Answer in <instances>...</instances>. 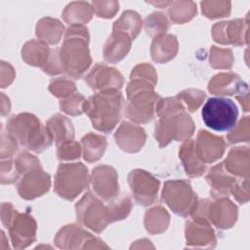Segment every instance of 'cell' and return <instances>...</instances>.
I'll return each mask as SVG.
<instances>
[{
	"label": "cell",
	"mask_w": 250,
	"mask_h": 250,
	"mask_svg": "<svg viewBox=\"0 0 250 250\" xmlns=\"http://www.w3.org/2000/svg\"><path fill=\"white\" fill-rule=\"evenodd\" d=\"M156 112L160 116V120L155 124V138L161 147L173 139L186 140L192 135L193 122L177 99L160 100Z\"/></svg>",
	"instance_id": "6da1fadb"
},
{
	"label": "cell",
	"mask_w": 250,
	"mask_h": 250,
	"mask_svg": "<svg viewBox=\"0 0 250 250\" xmlns=\"http://www.w3.org/2000/svg\"><path fill=\"white\" fill-rule=\"evenodd\" d=\"M122 104L121 93L117 89H109L90 97L85 102L83 109L97 130L107 133L120 120Z\"/></svg>",
	"instance_id": "7a4b0ae2"
},
{
	"label": "cell",
	"mask_w": 250,
	"mask_h": 250,
	"mask_svg": "<svg viewBox=\"0 0 250 250\" xmlns=\"http://www.w3.org/2000/svg\"><path fill=\"white\" fill-rule=\"evenodd\" d=\"M88 39V30L81 24H73L66 30L61 58L64 71L74 78H79L91 62Z\"/></svg>",
	"instance_id": "3957f363"
},
{
	"label": "cell",
	"mask_w": 250,
	"mask_h": 250,
	"mask_svg": "<svg viewBox=\"0 0 250 250\" xmlns=\"http://www.w3.org/2000/svg\"><path fill=\"white\" fill-rule=\"evenodd\" d=\"M7 130L16 141L35 152L46 149L53 141L47 129L42 127L37 117L28 113L13 116L7 123Z\"/></svg>",
	"instance_id": "277c9868"
},
{
	"label": "cell",
	"mask_w": 250,
	"mask_h": 250,
	"mask_svg": "<svg viewBox=\"0 0 250 250\" xmlns=\"http://www.w3.org/2000/svg\"><path fill=\"white\" fill-rule=\"evenodd\" d=\"M202 120L210 129L227 132L234 128L238 117V109L233 101L227 98H209L201 110Z\"/></svg>",
	"instance_id": "5b68a950"
},
{
	"label": "cell",
	"mask_w": 250,
	"mask_h": 250,
	"mask_svg": "<svg viewBox=\"0 0 250 250\" xmlns=\"http://www.w3.org/2000/svg\"><path fill=\"white\" fill-rule=\"evenodd\" d=\"M88 186V170L82 163L61 164L55 178L56 192L67 199H74Z\"/></svg>",
	"instance_id": "8992f818"
},
{
	"label": "cell",
	"mask_w": 250,
	"mask_h": 250,
	"mask_svg": "<svg viewBox=\"0 0 250 250\" xmlns=\"http://www.w3.org/2000/svg\"><path fill=\"white\" fill-rule=\"evenodd\" d=\"M162 200L174 213L184 217L193 214L198 206L197 196L186 181L167 182L162 191Z\"/></svg>",
	"instance_id": "52a82bcc"
},
{
	"label": "cell",
	"mask_w": 250,
	"mask_h": 250,
	"mask_svg": "<svg viewBox=\"0 0 250 250\" xmlns=\"http://www.w3.org/2000/svg\"><path fill=\"white\" fill-rule=\"evenodd\" d=\"M75 207L77 220L97 232L103 230L109 223L106 206L90 192L86 193Z\"/></svg>",
	"instance_id": "ba28073f"
},
{
	"label": "cell",
	"mask_w": 250,
	"mask_h": 250,
	"mask_svg": "<svg viewBox=\"0 0 250 250\" xmlns=\"http://www.w3.org/2000/svg\"><path fill=\"white\" fill-rule=\"evenodd\" d=\"M129 185L139 204L150 205L156 200L159 187L157 179L143 170H134L129 175Z\"/></svg>",
	"instance_id": "9c48e42d"
},
{
	"label": "cell",
	"mask_w": 250,
	"mask_h": 250,
	"mask_svg": "<svg viewBox=\"0 0 250 250\" xmlns=\"http://www.w3.org/2000/svg\"><path fill=\"white\" fill-rule=\"evenodd\" d=\"M8 223L4 224L9 227L11 230V237L13 239L14 245L16 242H22L23 246L25 247L30 243L26 238L25 234L33 241L35 240V230H36V224L32 217L28 216L27 214H20L17 210H13L12 213H8Z\"/></svg>",
	"instance_id": "30bf717a"
},
{
	"label": "cell",
	"mask_w": 250,
	"mask_h": 250,
	"mask_svg": "<svg viewBox=\"0 0 250 250\" xmlns=\"http://www.w3.org/2000/svg\"><path fill=\"white\" fill-rule=\"evenodd\" d=\"M92 185L96 193L104 200H109L118 193L115 170L108 166H98L93 170Z\"/></svg>",
	"instance_id": "8fae6325"
},
{
	"label": "cell",
	"mask_w": 250,
	"mask_h": 250,
	"mask_svg": "<svg viewBox=\"0 0 250 250\" xmlns=\"http://www.w3.org/2000/svg\"><path fill=\"white\" fill-rule=\"evenodd\" d=\"M85 81L95 90L119 89L123 84L122 75L114 68L96 64L85 78Z\"/></svg>",
	"instance_id": "7c38bea8"
},
{
	"label": "cell",
	"mask_w": 250,
	"mask_h": 250,
	"mask_svg": "<svg viewBox=\"0 0 250 250\" xmlns=\"http://www.w3.org/2000/svg\"><path fill=\"white\" fill-rule=\"evenodd\" d=\"M195 145V152L203 163H210L220 158L226 146L223 138L210 135L204 130L199 131Z\"/></svg>",
	"instance_id": "4fadbf2b"
},
{
	"label": "cell",
	"mask_w": 250,
	"mask_h": 250,
	"mask_svg": "<svg viewBox=\"0 0 250 250\" xmlns=\"http://www.w3.org/2000/svg\"><path fill=\"white\" fill-rule=\"evenodd\" d=\"M203 206L208 211V217L218 229H229L236 221L237 207L226 198H221L212 204L204 203Z\"/></svg>",
	"instance_id": "5bb4252c"
},
{
	"label": "cell",
	"mask_w": 250,
	"mask_h": 250,
	"mask_svg": "<svg viewBox=\"0 0 250 250\" xmlns=\"http://www.w3.org/2000/svg\"><path fill=\"white\" fill-rule=\"evenodd\" d=\"M114 137L119 146L128 152L138 151L144 146L146 141L145 130L128 122H123L121 124Z\"/></svg>",
	"instance_id": "9a60e30c"
},
{
	"label": "cell",
	"mask_w": 250,
	"mask_h": 250,
	"mask_svg": "<svg viewBox=\"0 0 250 250\" xmlns=\"http://www.w3.org/2000/svg\"><path fill=\"white\" fill-rule=\"evenodd\" d=\"M209 91L216 95H234L248 93L247 84L233 73H221L209 83Z\"/></svg>",
	"instance_id": "2e32d148"
},
{
	"label": "cell",
	"mask_w": 250,
	"mask_h": 250,
	"mask_svg": "<svg viewBox=\"0 0 250 250\" xmlns=\"http://www.w3.org/2000/svg\"><path fill=\"white\" fill-rule=\"evenodd\" d=\"M243 26L242 20L219 22L213 27L214 40L222 44H243L241 39L243 36Z\"/></svg>",
	"instance_id": "e0dca14e"
},
{
	"label": "cell",
	"mask_w": 250,
	"mask_h": 250,
	"mask_svg": "<svg viewBox=\"0 0 250 250\" xmlns=\"http://www.w3.org/2000/svg\"><path fill=\"white\" fill-rule=\"evenodd\" d=\"M228 173L224 170V163H220L209 170L206 180L212 186L211 193L214 196L228 195L234 186L235 178L229 176Z\"/></svg>",
	"instance_id": "ac0fdd59"
},
{
	"label": "cell",
	"mask_w": 250,
	"mask_h": 250,
	"mask_svg": "<svg viewBox=\"0 0 250 250\" xmlns=\"http://www.w3.org/2000/svg\"><path fill=\"white\" fill-rule=\"evenodd\" d=\"M130 39L126 33L113 31L112 35L106 41L104 49V60L115 62L123 59L130 49Z\"/></svg>",
	"instance_id": "d6986e66"
},
{
	"label": "cell",
	"mask_w": 250,
	"mask_h": 250,
	"mask_svg": "<svg viewBox=\"0 0 250 250\" xmlns=\"http://www.w3.org/2000/svg\"><path fill=\"white\" fill-rule=\"evenodd\" d=\"M46 129L52 140L55 139L58 146L63 143L72 141L74 137L71 121L61 114L52 116V118L47 123Z\"/></svg>",
	"instance_id": "ffe728a7"
},
{
	"label": "cell",
	"mask_w": 250,
	"mask_h": 250,
	"mask_svg": "<svg viewBox=\"0 0 250 250\" xmlns=\"http://www.w3.org/2000/svg\"><path fill=\"white\" fill-rule=\"evenodd\" d=\"M226 170L233 175L248 178L249 175V150L248 147H235L230 150L226 164Z\"/></svg>",
	"instance_id": "44dd1931"
},
{
	"label": "cell",
	"mask_w": 250,
	"mask_h": 250,
	"mask_svg": "<svg viewBox=\"0 0 250 250\" xmlns=\"http://www.w3.org/2000/svg\"><path fill=\"white\" fill-rule=\"evenodd\" d=\"M180 157L183 160L186 172L188 176L198 177L205 172V164L198 158L192 140L188 141L182 146Z\"/></svg>",
	"instance_id": "7402d4cb"
},
{
	"label": "cell",
	"mask_w": 250,
	"mask_h": 250,
	"mask_svg": "<svg viewBox=\"0 0 250 250\" xmlns=\"http://www.w3.org/2000/svg\"><path fill=\"white\" fill-rule=\"evenodd\" d=\"M31 186L35 187L37 194L38 196H40L44 192L48 191L50 188V176L41 170L39 171V169L32 172H26L25 176L21 179V183L18 186V190L20 194L21 195Z\"/></svg>",
	"instance_id": "603a6c76"
},
{
	"label": "cell",
	"mask_w": 250,
	"mask_h": 250,
	"mask_svg": "<svg viewBox=\"0 0 250 250\" xmlns=\"http://www.w3.org/2000/svg\"><path fill=\"white\" fill-rule=\"evenodd\" d=\"M84 148V159L88 162L99 160L104 154L106 146V139L104 136L90 133L82 138Z\"/></svg>",
	"instance_id": "cb8c5ba5"
},
{
	"label": "cell",
	"mask_w": 250,
	"mask_h": 250,
	"mask_svg": "<svg viewBox=\"0 0 250 250\" xmlns=\"http://www.w3.org/2000/svg\"><path fill=\"white\" fill-rule=\"evenodd\" d=\"M142 26V21L140 16L136 12L126 11L122 14L121 18L114 22L113 31H118L130 35L132 39H134Z\"/></svg>",
	"instance_id": "d4e9b609"
},
{
	"label": "cell",
	"mask_w": 250,
	"mask_h": 250,
	"mask_svg": "<svg viewBox=\"0 0 250 250\" xmlns=\"http://www.w3.org/2000/svg\"><path fill=\"white\" fill-rule=\"evenodd\" d=\"M77 15H81V17L88 21L92 17V10L89 4L84 2H73L66 7L62 16L67 22H72L77 21Z\"/></svg>",
	"instance_id": "484cf974"
},
{
	"label": "cell",
	"mask_w": 250,
	"mask_h": 250,
	"mask_svg": "<svg viewBox=\"0 0 250 250\" xmlns=\"http://www.w3.org/2000/svg\"><path fill=\"white\" fill-rule=\"evenodd\" d=\"M192 2H172L173 6L169 9V15L171 20L176 22L180 14H182L183 22L190 20L193 15L196 13V7L193 4L191 7H188Z\"/></svg>",
	"instance_id": "4316f807"
},
{
	"label": "cell",
	"mask_w": 250,
	"mask_h": 250,
	"mask_svg": "<svg viewBox=\"0 0 250 250\" xmlns=\"http://www.w3.org/2000/svg\"><path fill=\"white\" fill-rule=\"evenodd\" d=\"M85 102L86 101L84 100L83 96H81L79 93H76L69 99L61 101L60 105L62 110H63L64 112L72 115H77L81 114L84 111L83 106Z\"/></svg>",
	"instance_id": "83f0119b"
},
{
	"label": "cell",
	"mask_w": 250,
	"mask_h": 250,
	"mask_svg": "<svg viewBox=\"0 0 250 250\" xmlns=\"http://www.w3.org/2000/svg\"><path fill=\"white\" fill-rule=\"evenodd\" d=\"M178 99L186 101L189 111H194L201 104L205 98V93L199 90H187L178 95Z\"/></svg>",
	"instance_id": "f1b7e54d"
},
{
	"label": "cell",
	"mask_w": 250,
	"mask_h": 250,
	"mask_svg": "<svg viewBox=\"0 0 250 250\" xmlns=\"http://www.w3.org/2000/svg\"><path fill=\"white\" fill-rule=\"evenodd\" d=\"M219 4H220V2H215L216 7H213L211 2H201L202 13H204V15L210 19L228 16L230 12V3L228 2L222 8H220V6L223 4V2H221L220 6H219Z\"/></svg>",
	"instance_id": "f546056e"
},
{
	"label": "cell",
	"mask_w": 250,
	"mask_h": 250,
	"mask_svg": "<svg viewBox=\"0 0 250 250\" xmlns=\"http://www.w3.org/2000/svg\"><path fill=\"white\" fill-rule=\"evenodd\" d=\"M53 95L57 97H65L75 91V84L64 78L53 80L49 87Z\"/></svg>",
	"instance_id": "4dcf8cb0"
},
{
	"label": "cell",
	"mask_w": 250,
	"mask_h": 250,
	"mask_svg": "<svg viewBox=\"0 0 250 250\" xmlns=\"http://www.w3.org/2000/svg\"><path fill=\"white\" fill-rule=\"evenodd\" d=\"M79 154H80V147L77 143L68 141L59 146L58 155H59V159L61 160L73 159V158L79 157Z\"/></svg>",
	"instance_id": "1f68e13d"
},
{
	"label": "cell",
	"mask_w": 250,
	"mask_h": 250,
	"mask_svg": "<svg viewBox=\"0 0 250 250\" xmlns=\"http://www.w3.org/2000/svg\"><path fill=\"white\" fill-rule=\"evenodd\" d=\"M248 116H245V118L241 119L238 126L236 127L235 130H233L232 132H230V134L229 135V143L233 144V143H237V142H248L249 140V134L246 133H242V132H249V122H248Z\"/></svg>",
	"instance_id": "d6a6232c"
},
{
	"label": "cell",
	"mask_w": 250,
	"mask_h": 250,
	"mask_svg": "<svg viewBox=\"0 0 250 250\" xmlns=\"http://www.w3.org/2000/svg\"><path fill=\"white\" fill-rule=\"evenodd\" d=\"M16 168L20 173L21 171H27L28 169H40V163L39 161L33 157L32 155L26 153V152H21L19 155V158L16 163Z\"/></svg>",
	"instance_id": "836d02e7"
},
{
	"label": "cell",
	"mask_w": 250,
	"mask_h": 250,
	"mask_svg": "<svg viewBox=\"0 0 250 250\" xmlns=\"http://www.w3.org/2000/svg\"><path fill=\"white\" fill-rule=\"evenodd\" d=\"M231 192L234 194L233 196L236 198L237 201H239L241 204H243L244 202H246L244 200V198L246 200H248V178H245V180L242 182L237 183L236 185L234 184V186L231 188Z\"/></svg>",
	"instance_id": "e575fe53"
}]
</instances>
